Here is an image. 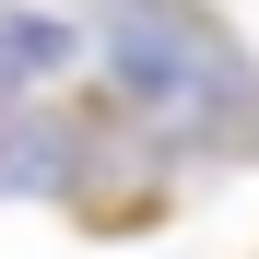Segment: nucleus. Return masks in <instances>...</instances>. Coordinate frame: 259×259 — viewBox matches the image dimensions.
Masks as SVG:
<instances>
[{"instance_id":"obj_2","label":"nucleus","mask_w":259,"mask_h":259,"mask_svg":"<svg viewBox=\"0 0 259 259\" xmlns=\"http://www.w3.org/2000/svg\"><path fill=\"white\" fill-rule=\"evenodd\" d=\"M71 71H82V35H71L59 12H35V0H0V118L35 106V95L71 82Z\"/></svg>"},{"instance_id":"obj_1","label":"nucleus","mask_w":259,"mask_h":259,"mask_svg":"<svg viewBox=\"0 0 259 259\" xmlns=\"http://www.w3.org/2000/svg\"><path fill=\"white\" fill-rule=\"evenodd\" d=\"M106 95L142 142L189 153V165H247L259 153V59L212 0H95Z\"/></svg>"}]
</instances>
